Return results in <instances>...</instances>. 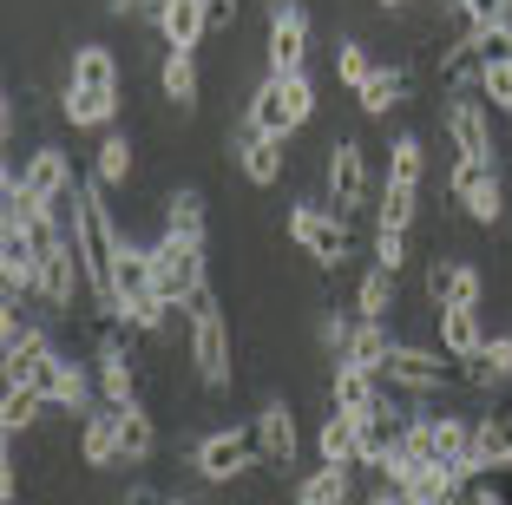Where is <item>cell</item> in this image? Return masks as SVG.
Wrapping results in <instances>:
<instances>
[{
    "label": "cell",
    "instance_id": "9",
    "mask_svg": "<svg viewBox=\"0 0 512 505\" xmlns=\"http://www.w3.org/2000/svg\"><path fill=\"white\" fill-rule=\"evenodd\" d=\"M0 283H7V296H14V302H27L33 289H40V243H33L20 204L0 210Z\"/></svg>",
    "mask_w": 512,
    "mask_h": 505
},
{
    "label": "cell",
    "instance_id": "17",
    "mask_svg": "<svg viewBox=\"0 0 512 505\" xmlns=\"http://www.w3.org/2000/svg\"><path fill=\"white\" fill-rule=\"evenodd\" d=\"M145 14L158 20L165 46H178V53H197V40L211 33V7L204 0H145Z\"/></svg>",
    "mask_w": 512,
    "mask_h": 505
},
{
    "label": "cell",
    "instance_id": "31",
    "mask_svg": "<svg viewBox=\"0 0 512 505\" xmlns=\"http://www.w3.org/2000/svg\"><path fill=\"white\" fill-rule=\"evenodd\" d=\"M355 99H362L368 119H388V112H401V99H407V73L401 66H375V79H368Z\"/></svg>",
    "mask_w": 512,
    "mask_h": 505
},
{
    "label": "cell",
    "instance_id": "42",
    "mask_svg": "<svg viewBox=\"0 0 512 505\" xmlns=\"http://www.w3.org/2000/svg\"><path fill=\"white\" fill-rule=\"evenodd\" d=\"M0 499H7V505L20 499V466H14V446L0 453Z\"/></svg>",
    "mask_w": 512,
    "mask_h": 505
},
{
    "label": "cell",
    "instance_id": "28",
    "mask_svg": "<svg viewBox=\"0 0 512 505\" xmlns=\"http://www.w3.org/2000/svg\"><path fill=\"white\" fill-rule=\"evenodd\" d=\"M355 499V466H329L322 460V473H309L296 486V505H348Z\"/></svg>",
    "mask_w": 512,
    "mask_h": 505
},
{
    "label": "cell",
    "instance_id": "18",
    "mask_svg": "<svg viewBox=\"0 0 512 505\" xmlns=\"http://www.w3.org/2000/svg\"><path fill=\"white\" fill-rule=\"evenodd\" d=\"M381 401H388V381H381L375 368L335 361V374H329V407H342V414H375Z\"/></svg>",
    "mask_w": 512,
    "mask_h": 505
},
{
    "label": "cell",
    "instance_id": "24",
    "mask_svg": "<svg viewBox=\"0 0 512 505\" xmlns=\"http://www.w3.org/2000/svg\"><path fill=\"white\" fill-rule=\"evenodd\" d=\"M53 355H60V348L46 342L40 328H27L20 342H7V348H0V374H7V381H20V387H33V381L46 374V361H53Z\"/></svg>",
    "mask_w": 512,
    "mask_h": 505
},
{
    "label": "cell",
    "instance_id": "33",
    "mask_svg": "<svg viewBox=\"0 0 512 505\" xmlns=\"http://www.w3.org/2000/svg\"><path fill=\"white\" fill-rule=\"evenodd\" d=\"M467 368V381L473 387H499V381H512V335H486V348L473 361H460Z\"/></svg>",
    "mask_w": 512,
    "mask_h": 505
},
{
    "label": "cell",
    "instance_id": "8",
    "mask_svg": "<svg viewBox=\"0 0 512 505\" xmlns=\"http://www.w3.org/2000/svg\"><path fill=\"white\" fill-rule=\"evenodd\" d=\"M191 466L211 486H230V479H243V473H256L263 466V446H256V427H217V433H204V440L191 446Z\"/></svg>",
    "mask_w": 512,
    "mask_h": 505
},
{
    "label": "cell",
    "instance_id": "44",
    "mask_svg": "<svg viewBox=\"0 0 512 505\" xmlns=\"http://www.w3.org/2000/svg\"><path fill=\"white\" fill-rule=\"evenodd\" d=\"M204 7H211V27H230V20H237V0H204Z\"/></svg>",
    "mask_w": 512,
    "mask_h": 505
},
{
    "label": "cell",
    "instance_id": "48",
    "mask_svg": "<svg viewBox=\"0 0 512 505\" xmlns=\"http://www.w3.org/2000/svg\"><path fill=\"white\" fill-rule=\"evenodd\" d=\"M132 505H158V499H132Z\"/></svg>",
    "mask_w": 512,
    "mask_h": 505
},
{
    "label": "cell",
    "instance_id": "40",
    "mask_svg": "<svg viewBox=\"0 0 512 505\" xmlns=\"http://www.w3.org/2000/svg\"><path fill=\"white\" fill-rule=\"evenodd\" d=\"M480 99L512 119V60H486L480 66Z\"/></svg>",
    "mask_w": 512,
    "mask_h": 505
},
{
    "label": "cell",
    "instance_id": "39",
    "mask_svg": "<svg viewBox=\"0 0 512 505\" xmlns=\"http://www.w3.org/2000/svg\"><path fill=\"white\" fill-rule=\"evenodd\" d=\"M335 79H342L348 92H362L368 79H375V60H368L362 40H342V53H335Z\"/></svg>",
    "mask_w": 512,
    "mask_h": 505
},
{
    "label": "cell",
    "instance_id": "11",
    "mask_svg": "<svg viewBox=\"0 0 512 505\" xmlns=\"http://www.w3.org/2000/svg\"><path fill=\"white\" fill-rule=\"evenodd\" d=\"M453 204L467 210L480 230H493L499 217H506V191H499V164H453Z\"/></svg>",
    "mask_w": 512,
    "mask_h": 505
},
{
    "label": "cell",
    "instance_id": "3",
    "mask_svg": "<svg viewBox=\"0 0 512 505\" xmlns=\"http://www.w3.org/2000/svg\"><path fill=\"white\" fill-rule=\"evenodd\" d=\"M309 112H316V86H309V73H270L263 86H256L243 125H256L263 138H296L302 125H309Z\"/></svg>",
    "mask_w": 512,
    "mask_h": 505
},
{
    "label": "cell",
    "instance_id": "15",
    "mask_svg": "<svg viewBox=\"0 0 512 505\" xmlns=\"http://www.w3.org/2000/svg\"><path fill=\"white\" fill-rule=\"evenodd\" d=\"M368 197V151L355 145V138H335L329 145V210H362Z\"/></svg>",
    "mask_w": 512,
    "mask_h": 505
},
{
    "label": "cell",
    "instance_id": "49",
    "mask_svg": "<svg viewBox=\"0 0 512 505\" xmlns=\"http://www.w3.org/2000/svg\"><path fill=\"white\" fill-rule=\"evenodd\" d=\"M368 505H375V499H368Z\"/></svg>",
    "mask_w": 512,
    "mask_h": 505
},
{
    "label": "cell",
    "instance_id": "12",
    "mask_svg": "<svg viewBox=\"0 0 512 505\" xmlns=\"http://www.w3.org/2000/svg\"><path fill=\"white\" fill-rule=\"evenodd\" d=\"M381 381L388 387H407V394H440L453 381V368L434 355V348H414V342H394L388 361H381Z\"/></svg>",
    "mask_w": 512,
    "mask_h": 505
},
{
    "label": "cell",
    "instance_id": "34",
    "mask_svg": "<svg viewBox=\"0 0 512 505\" xmlns=\"http://www.w3.org/2000/svg\"><path fill=\"white\" fill-rule=\"evenodd\" d=\"M40 407H46V394H40V387L7 381V394H0V433H7V440H14V433H27L33 420H40Z\"/></svg>",
    "mask_w": 512,
    "mask_h": 505
},
{
    "label": "cell",
    "instance_id": "30",
    "mask_svg": "<svg viewBox=\"0 0 512 505\" xmlns=\"http://www.w3.org/2000/svg\"><path fill=\"white\" fill-rule=\"evenodd\" d=\"M388 348H394L388 322H362V315H355V335H348V348H342L335 361H355V368H375V374H381V361H388Z\"/></svg>",
    "mask_w": 512,
    "mask_h": 505
},
{
    "label": "cell",
    "instance_id": "10",
    "mask_svg": "<svg viewBox=\"0 0 512 505\" xmlns=\"http://www.w3.org/2000/svg\"><path fill=\"white\" fill-rule=\"evenodd\" d=\"M447 138H453V151H460L467 164H499V151H493V105H486L480 92L447 99Z\"/></svg>",
    "mask_w": 512,
    "mask_h": 505
},
{
    "label": "cell",
    "instance_id": "13",
    "mask_svg": "<svg viewBox=\"0 0 512 505\" xmlns=\"http://www.w3.org/2000/svg\"><path fill=\"white\" fill-rule=\"evenodd\" d=\"M263 53H270V73H302V60H309V14H302L296 0H276L270 7Z\"/></svg>",
    "mask_w": 512,
    "mask_h": 505
},
{
    "label": "cell",
    "instance_id": "36",
    "mask_svg": "<svg viewBox=\"0 0 512 505\" xmlns=\"http://www.w3.org/2000/svg\"><path fill=\"white\" fill-rule=\"evenodd\" d=\"M92 178L106 184V191L132 178V138H125V132H106V145L92 151Z\"/></svg>",
    "mask_w": 512,
    "mask_h": 505
},
{
    "label": "cell",
    "instance_id": "29",
    "mask_svg": "<svg viewBox=\"0 0 512 505\" xmlns=\"http://www.w3.org/2000/svg\"><path fill=\"white\" fill-rule=\"evenodd\" d=\"M151 453H158V427H151V414L145 407H119V460L125 466H145Z\"/></svg>",
    "mask_w": 512,
    "mask_h": 505
},
{
    "label": "cell",
    "instance_id": "32",
    "mask_svg": "<svg viewBox=\"0 0 512 505\" xmlns=\"http://www.w3.org/2000/svg\"><path fill=\"white\" fill-rule=\"evenodd\" d=\"M158 86H165V99L178 105V112H191L197 105V53H178V46H171L165 66H158Z\"/></svg>",
    "mask_w": 512,
    "mask_h": 505
},
{
    "label": "cell",
    "instance_id": "27",
    "mask_svg": "<svg viewBox=\"0 0 512 505\" xmlns=\"http://www.w3.org/2000/svg\"><path fill=\"white\" fill-rule=\"evenodd\" d=\"M394 276H401V269L368 263L362 289H355V315H362V322H388V315H394V296H401V283H394Z\"/></svg>",
    "mask_w": 512,
    "mask_h": 505
},
{
    "label": "cell",
    "instance_id": "26",
    "mask_svg": "<svg viewBox=\"0 0 512 505\" xmlns=\"http://www.w3.org/2000/svg\"><path fill=\"white\" fill-rule=\"evenodd\" d=\"M473 466H480V473L512 466V414H480L473 420Z\"/></svg>",
    "mask_w": 512,
    "mask_h": 505
},
{
    "label": "cell",
    "instance_id": "23",
    "mask_svg": "<svg viewBox=\"0 0 512 505\" xmlns=\"http://www.w3.org/2000/svg\"><path fill=\"white\" fill-rule=\"evenodd\" d=\"M434 322H440V355L447 361H473L486 348L480 309H434Z\"/></svg>",
    "mask_w": 512,
    "mask_h": 505
},
{
    "label": "cell",
    "instance_id": "6",
    "mask_svg": "<svg viewBox=\"0 0 512 505\" xmlns=\"http://www.w3.org/2000/svg\"><path fill=\"white\" fill-rule=\"evenodd\" d=\"M289 243H296L309 263L322 269H342L355 256V230H348L342 210H322V204H296L289 210Z\"/></svg>",
    "mask_w": 512,
    "mask_h": 505
},
{
    "label": "cell",
    "instance_id": "22",
    "mask_svg": "<svg viewBox=\"0 0 512 505\" xmlns=\"http://www.w3.org/2000/svg\"><path fill=\"white\" fill-rule=\"evenodd\" d=\"M316 453L329 466H362V414H342L329 407V420L316 427Z\"/></svg>",
    "mask_w": 512,
    "mask_h": 505
},
{
    "label": "cell",
    "instance_id": "38",
    "mask_svg": "<svg viewBox=\"0 0 512 505\" xmlns=\"http://www.w3.org/2000/svg\"><path fill=\"white\" fill-rule=\"evenodd\" d=\"M388 178H394V184H421V178H427V145H421L414 132L394 138V151H388Z\"/></svg>",
    "mask_w": 512,
    "mask_h": 505
},
{
    "label": "cell",
    "instance_id": "5",
    "mask_svg": "<svg viewBox=\"0 0 512 505\" xmlns=\"http://www.w3.org/2000/svg\"><path fill=\"white\" fill-rule=\"evenodd\" d=\"M151 269H158V289H165L171 309H191V302L211 289V269H204V243L171 237V230L151 243Z\"/></svg>",
    "mask_w": 512,
    "mask_h": 505
},
{
    "label": "cell",
    "instance_id": "16",
    "mask_svg": "<svg viewBox=\"0 0 512 505\" xmlns=\"http://www.w3.org/2000/svg\"><path fill=\"white\" fill-rule=\"evenodd\" d=\"M92 368H99V394H106V407H132L138 401V361L132 348L119 342V335H99V348H92Z\"/></svg>",
    "mask_w": 512,
    "mask_h": 505
},
{
    "label": "cell",
    "instance_id": "37",
    "mask_svg": "<svg viewBox=\"0 0 512 505\" xmlns=\"http://www.w3.org/2000/svg\"><path fill=\"white\" fill-rule=\"evenodd\" d=\"M421 217V184H381V210H375V223H388V230H407V223Z\"/></svg>",
    "mask_w": 512,
    "mask_h": 505
},
{
    "label": "cell",
    "instance_id": "20",
    "mask_svg": "<svg viewBox=\"0 0 512 505\" xmlns=\"http://www.w3.org/2000/svg\"><path fill=\"white\" fill-rule=\"evenodd\" d=\"M33 387L46 394V407H73V414H86V407H92V374L79 368V361H66V355L46 361V374Z\"/></svg>",
    "mask_w": 512,
    "mask_h": 505
},
{
    "label": "cell",
    "instance_id": "43",
    "mask_svg": "<svg viewBox=\"0 0 512 505\" xmlns=\"http://www.w3.org/2000/svg\"><path fill=\"white\" fill-rule=\"evenodd\" d=\"M348 335H355V322H342V315H329V322H322V342H329L335 355L348 348Z\"/></svg>",
    "mask_w": 512,
    "mask_h": 505
},
{
    "label": "cell",
    "instance_id": "41",
    "mask_svg": "<svg viewBox=\"0 0 512 505\" xmlns=\"http://www.w3.org/2000/svg\"><path fill=\"white\" fill-rule=\"evenodd\" d=\"M375 263H388V269L407 263V230H388V223H375Z\"/></svg>",
    "mask_w": 512,
    "mask_h": 505
},
{
    "label": "cell",
    "instance_id": "25",
    "mask_svg": "<svg viewBox=\"0 0 512 505\" xmlns=\"http://www.w3.org/2000/svg\"><path fill=\"white\" fill-rule=\"evenodd\" d=\"M79 460H86V466H112V460H119V407H86Z\"/></svg>",
    "mask_w": 512,
    "mask_h": 505
},
{
    "label": "cell",
    "instance_id": "19",
    "mask_svg": "<svg viewBox=\"0 0 512 505\" xmlns=\"http://www.w3.org/2000/svg\"><path fill=\"white\" fill-rule=\"evenodd\" d=\"M250 427H256V446H263V466H296L302 440H296V414H289V401H263V414H256Z\"/></svg>",
    "mask_w": 512,
    "mask_h": 505
},
{
    "label": "cell",
    "instance_id": "2",
    "mask_svg": "<svg viewBox=\"0 0 512 505\" xmlns=\"http://www.w3.org/2000/svg\"><path fill=\"white\" fill-rule=\"evenodd\" d=\"M165 315H171V302H165V289H158L151 250L125 243V250H119V269H112V322L151 335V328H165Z\"/></svg>",
    "mask_w": 512,
    "mask_h": 505
},
{
    "label": "cell",
    "instance_id": "7",
    "mask_svg": "<svg viewBox=\"0 0 512 505\" xmlns=\"http://www.w3.org/2000/svg\"><path fill=\"white\" fill-rule=\"evenodd\" d=\"M7 197H20L27 210H53L60 197H73V158L60 145H40L33 158H20V171H7Z\"/></svg>",
    "mask_w": 512,
    "mask_h": 505
},
{
    "label": "cell",
    "instance_id": "1",
    "mask_svg": "<svg viewBox=\"0 0 512 505\" xmlns=\"http://www.w3.org/2000/svg\"><path fill=\"white\" fill-rule=\"evenodd\" d=\"M119 112V53L86 40L73 53V79H66V125L73 132H99Z\"/></svg>",
    "mask_w": 512,
    "mask_h": 505
},
{
    "label": "cell",
    "instance_id": "47",
    "mask_svg": "<svg viewBox=\"0 0 512 505\" xmlns=\"http://www.w3.org/2000/svg\"><path fill=\"white\" fill-rule=\"evenodd\" d=\"M158 505H191V499H158Z\"/></svg>",
    "mask_w": 512,
    "mask_h": 505
},
{
    "label": "cell",
    "instance_id": "35",
    "mask_svg": "<svg viewBox=\"0 0 512 505\" xmlns=\"http://www.w3.org/2000/svg\"><path fill=\"white\" fill-rule=\"evenodd\" d=\"M165 230L171 237H191V243H204V191H171L165 197Z\"/></svg>",
    "mask_w": 512,
    "mask_h": 505
},
{
    "label": "cell",
    "instance_id": "14",
    "mask_svg": "<svg viewBox=\"0 0 512 505\" xmlns=\"http://www.w3.org/2000/svg\"><path fill=\"white\" fill-rule=\"evenodd\" d=\"M480 296H486V283L467 256H434L427 263V302L434 309H480Z\"/></svg>",
    "mask_w": 512,
    "mask_h": 505
},
{
    "label": "cell",
    "instance_id": "46",
    "mask_svg": "<svg viewBox=\"0 0 512 505\" xmlns=\"http://www.w3.org/2000/svg\"><path fill=\"white\" fill-rule=\"evenodd\" d=\"M375 7H407V0H375Z\"/></svg>",
    "mask_w": 512,
    "mask_h": 505
},
{
    "label": "cell",
    "instance_id": "45",
    "mask_svg": "<svg viewBox=\"0 0 512 505\" xmlns=\"http://www.w3.org/2000/svg\"><path fill=\"white\" fill-rule=\"evenodd\" d=\"M132 7H138V0H106V14H132Z\"/></svg>",
    "mask_w": 512,
    "mask_h": 505
},
{
    "label": "cell",
    "instance_id": "21",
    "mask_svg": "<svg viewBox=\"0 0 512 505\" xmlns=\"http://www.w3.org/2000/svg\"><path fill=\"white\" fill-rule=\"evenodd\" d=\"M237 164H243V178H250L256 191H270V184L283 178V138H263L256 125H243L237 132Z\"/></svg>",
    "mask_w": 512,
    "mask_h": 505
},
{
    "label": "cell",
    "instance_id": "4",
    "mask_svg": "<svg viewBox=\"0 0 512 505\" xmlns=\"http://www.w3.org/2000/svg\"><path fill=\"white\" fill-rule=\"evenodd\" d=\"M184 322H191V368H197V381L211 387V394H224L230 387V315L217 309V296L204 289V296L184 309Z\"/></svg>",
    "mask_w": 512,
    "mask_h": 505
}]
</instances>
